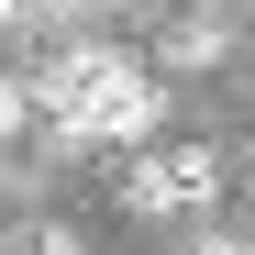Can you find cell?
<instances>
[{
  "label": "cell",
  "instance_id": "cell-1",
  "mask_svg": "<svg viewBox=\"0 0 255 255\" xmlns=\"http://www.w3.org/2000/svg\"><path fill=\"white\" fill-rule=\"evenodd\" d=\"M155 122H166V78L100 45V78H89V111H78V144H155Z\"/></svg>",
  "mask_w": 255,
  "mask_h": 255
},
{
  "label": "cell",
  "instance_id": "cell-2",
  "mask_svg": "<svg viewBox=\"0 0 255 255\" xmlns=\"http://www.w3.org/2000/svg\"><path fill=\"white\" fill-rule=\"evenodd\" d=\"M122 200H133L144 222L211 211V200H222V155H211V144H144L133 166H122Z\"/></svg>",
  "mask_w": 255,
  "mask_h": 255
},
{
  "label": "cell",
  "instance_id": "cell-3",
  "mask_svg": "<svg viewBox=\"0 0 255 255\" xmlns=\"http://www.w3.org/2000/svg\"><path fill=\"white\" fill-rule=\"evenodd\" d=\"M222 56H233V33L211 22V11H189V22H166V67H189V78H200V67H222Z\"/></svg>",
  "mask_w": 255,
  "mask_h": 255
},
{
  "label": "cell",
  "instance_id": "cell-4",
  "mask_svg": "<svg viewBox=\"0 0 255 255\" xmlns=\"http://www.w3.org/2000/svg\"><path fill=\"white\" fill-rule=\"evenodd\" d=\"M22 122H33V89H22V78H0V144H11Z\"/></svg>",
  "mask_w": 255,
  "mask_h": 255
},
{
  "label": "cell",
  "instance_id": "cell-5",
  "mask_svg": "<svg viewBox=\"0 0 255 255\" xmlns=\"http://www.w3.org/2000/svg\"><path fill=\"white\" fill-rule=\"evenodd\" d=\"M22 255H78V233H56V222H45V233H33Z\"/></svg>",
  "mask_w": 255,
  "mask_h": 255
},
{
  "label": "cell",
  "instance_id": "cell-6",
  "mask_svg": "<svg viewBox=\"0 0 255 255\" xmlns=\"http://www.w3.org/2000/svg\"><path fill=\"white\" fill-rule=\"evenodd\" d=\"M222 255H255V244H222Z\"/></svg>",
  "mask_w": 255,
  "mask_h": 255
},
{
  "label": "cell",
  "instance_id": "cell-7",
  "mask_svg": "<svg viewBox=\"0 0 255 255\" xmlns=\"http://www.w3.org/2000/svg\"><path fill=\"white\" fill-rule=\"evenodd\" d=\"M211 255H222V244H211Z\"/></svg>",
  "mask_w": 255,
  "mask_h": 255
}]
</instances>
